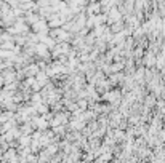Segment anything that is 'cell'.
Here are the masks:
<instances>
[{
	"mask_svg": "<svg viewBox=\"0 0 165 163\" xmlns=\"http://www.w3.org/2000/svg\"><path fill=\"white\" fill-rule=\"evenodd\" d=\"M144 63H146L147 66H154V63H156V59H154V54L147 53L146 56H144Z\"/></svg>",
	"mask_w": 165,
	"mask_h": 163,
	"instance_id": "1",
	"label": "cell"
}]
</instances>
